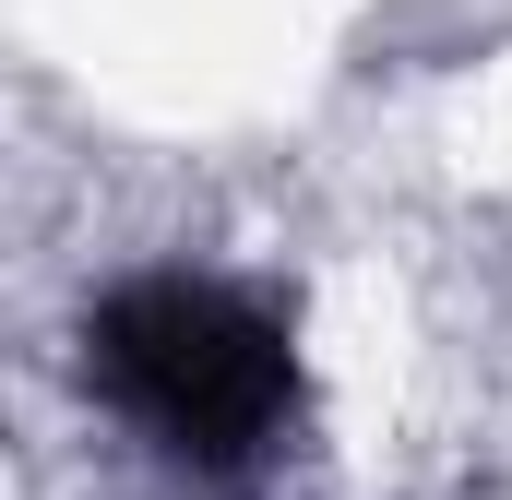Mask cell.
Here are the masks:
<instances>
[{"instance_id": "cell-1", "label": "cell", "mask_w": 512, "mask_h": 500, "mask_svg": "<svg viewBox=\"0 0 512 500\" xmlns=\"http://www.w3.org/2000/svg\"><path fill=\"white\" fill-rule=\"evenodd\" d=\"M96 381L131 429H155L179 465H251L286 429V334L251 298L191 286V274H143L96 310Z\"/></svg>"}]
</instances>
